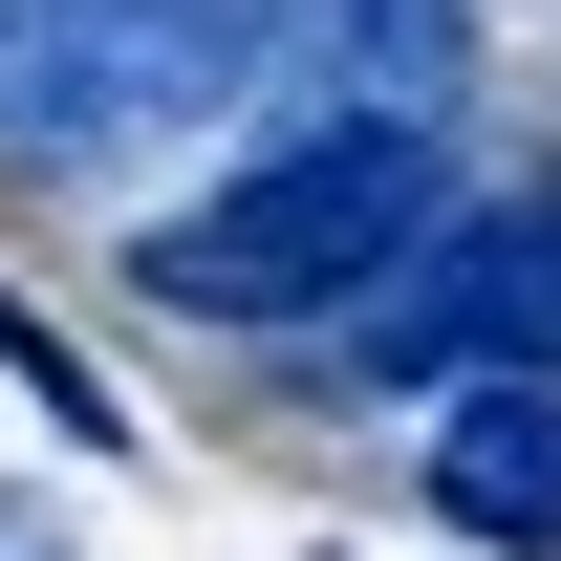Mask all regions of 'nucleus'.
<instances>
[{
	"label": "nucleus",
	"mask_w": 561,
	"mask_h": 561,
	"mask_svg": "<svg viewBox=\"0 0 561 561\" xmlns=\"http://www.w3.org/2000/svg\"><path fill=\"white\" fill-rule=\"evenodd\" d=\"M0 389H22V411H44V432H87V454H130V411L87 389V346H66V324H44V302H0Z\"/></svg>",
	"instance_id": "nucleus-5"
},
{
	"label": "nucleus",
	"mask_w": 561,
	"mask_h": 561,
	"mask_svg": "<svg viewBox=\"0 0 561 561\" xmlns=\"http://www.w3.org/2000/svg\"><path fill=\"white\" fill-rule=\"evenodd\" d=\"M454 195V130H389V108H280L260 173H216L195 216L130 238V302L173 324H346L367 280L411 260V216Z\"/></svg>",
	"instance_id": "nucleus-1"
},
{
	"label": "nucleus",
	"mask_w": 561,
	"mask_h": 561,
	"mask_svg": "<svg viewBox=\"0 0 561 561\" xmlns=\"http://www.w3.org/2000/svg\"><path fill=\"white\" fill-rule=\"evenodd\" d=\"M432 518L496 561H561V367H454L432 411Z\"/></svg>",
	"instance_id": "nucleus-3"
},
{
	"label": "nucleus",
	"mask_w": 561,
	"mask_h": 561,
	"mask_svg": "<svg viewBox=\"0 0 561 561\" xmlns=\"http://www.w3.org/2000/svg\"><path fill=\"white\" fill-rule=\"evenodd\" d=\"M346 346L389 367V389H454V367H561V173L432 195L411 260L346 302Z\"/></svg>",
	"instance_id": "nucleus-2"
},
{
	"label": "nucleus",
	"mask_w": 561,
	"mask_h": 561,
	"mask_svg": "<svg viewBox=\"0 0 561 561\" xmlns=\"http://www.w3.org/2000/svg\"><path fill=\"white\" fill-rule=\"evenodd\" d=\"M0 22H44V0H0Z\"/></svg>",
	"instance_id": "nucleus-7"
},
{
	"label": "nucleus",
	"mask_w": 561,
	"mask_h": 561,
	"mask_svg": "<svg viewBox=\"0 0 561 561\" xmlns=\"http://www.w3.org/2000/svg\"><path fill=\"white\" fill-rule=\"evenodd\" d=\"M0 561H66V540H44V518H0Z\"/></svg>",
	"instance_id": "nucleus-6"
},
{
	"label": "nucleus",
	"mask_w": 561,
	"mask_h": 561,
	"mask_svg": "<svg viewBox=\"0 0 561 561\" xmlns=\"http://www.w3.org/2000/svg\"><path fill=\"white\" fill-rule=\"evenodd\" d=\"M324 0H108V44H130V87H151V130L173 108H238V87H280V44H302Z\"/></svg>",
	"instance_id": "nucleus-4"
}]
</instances>
